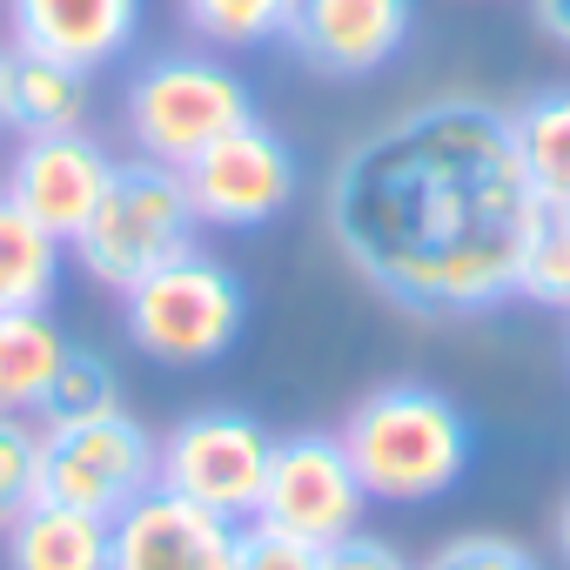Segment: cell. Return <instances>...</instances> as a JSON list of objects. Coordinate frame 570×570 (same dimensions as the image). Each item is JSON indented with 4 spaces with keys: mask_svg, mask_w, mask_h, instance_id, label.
Masks as SVG:
<instances>
[{
    "mask_svg": "<svg viewBox=\"0 0 570 570\" xmlns=\"http://www.w3.org/2000/svg\"><path fill=\"white\" fill-rule=\"evenodd\" d=\"M537 188L510 115L436 95L370 128L330 175V235L343 262L410 316H483L517 296V255Z\"/></svg>",
    "mask_w": 570,
    "mask_h": 570,
    "instance_id": "6da1fadb",
    "label": "cell"
},
{
    "mask_svg": "<svg viewBox=\"0 0 570 570\" xmlns=\"http://www.w3.org/2000/svg\"><path fill=\"white\" fill-rule=\"evenodd\" d=\"M336 436H343L370 503H396V510L450 497L470 476V456H476L470 416L430 383H383V390H370Z\"/></svg>",
    "mask_w": 570,
    "mask_h": 570,
    "instance_id": "7a4b0ae2",
    "label": "cell"
},
{
    "mask_svg": "<svg viewBox=\"0 0 570 570\" xmlns=\"http://www.w3.org/2000/svg\"><path fill=\"white\" fill-rule=\"evenodd\" d=\"M121 330L161 370H208L242 343L248 289L222 255L195 242L175 262H161L155 275H141L135 289H121Z\"/></svg>",
    "mask_w": 570,
    "mask_h": 570,
    "instance_id": "3957f363",
    "label": "cell"
},
{
    "mask_svg": "<svg viewBox=\"0 0 570 570\" xmlns=\"http://www.w3.org/2000/svg\"><path fill=\"white\" fill-rule=\"evenodd\" d=\"M255 121V88L215 48H161L121 88V128L135 155L161 168H188L208 141Z\"/></svg>",
    "mask_w": 570,
    "mask_h": 570,
    "instance_id": "277c9868",
    "label": "cell"
},
{
    "mask_svg": "<svg viewBox=\"0 0 570 570\" xmlns=\"http://www.w3.org/2000/svg\"><path fill=\"white\" fill-rule=\"evenodd\" d=\"M195 235H202V215L188 202L181 168L135 155V161H115V181H108L101 208L88 215V228L68 242V255L88 268V282L121 296L161 262H175L181 248H195Z\"/></svg>",
    "mask_w": 570,
    "mask_h": 570,
    "instance_id": "5b68a950",
    "label": "cell"
},
{
    "mask_svg": "<svg viewBox=\"0 0 570 570\" xmlns=\"http://www.w3.org/2000/svg\"><path fill=\"white\" fill-rule=\"evenodd\" d=\"M155 456H161L155 430L135 423L128 410L41 423V497L115 523L135 497L155 490Z\"/></svg>",
    "mask_w": 570,
    "mask_h": 570,
    "instance_id": "8992f818",
    "label": "cell"
},
{
    "mask_svg": "<svg viewBox=\"0 0 570 570\" xmlns=\"http://www.w3.org/2000/svg\"><path fill=\"white\" fill-rule=\"evenodd\" d=\"M268 456H275V436L262 416L248 410H188L168 436H161V456H155V483L228 517V523H248L255 503H262V483H268Z\"/></svg>",
    "mask_w": 570,
    "mask_h": 570,
    "instance_id": "52a82bcc",
    "label": "cell"
},
{
    "mask_svg": "<svg viewBox=\"0 0 570 570\" xmlns=\"http://www.w3.org/2000/svg\"><path fill=\"white\" fill-rule=\"evenodd\" d=\"M370 517V490L343 450V436L330 430H296V436H275V456H268V483H262V503L248 523H268L282 537H303L316 550L356 537Z\"/></svg>",
    "mask_w": 570,
    "mask_h": 570,
    "instance_id": "ba28073f",
    "label": "cell"
},
{
    "mask_svg": "<svg viewBox=\"0 0 570 570\" xmlns=\"http://www.w3.org/2000/svg\"><path fill=\"white\" fill-rule=\"evenodd\" d=\"M181 181H188V202H195L202 228H235V235H248V228H268L282 208L296 202L303 161H296V148L282 141L268 121H242V128H228L222 141H208V148L181 168Z\"/></svg>",
    "mask_w": 570,
    "mask_h": 570,
    "instance_id": "9c48e42d",
    "label": "cell"
},
{
    "mask_svg": "<svg viewBox=\"0 0 570 570\" xmlns=\"http://www.w3.org/2000/svg\"><path fill=\"white\" fill-rule=\"evenodd\" d=\"M416 35V0H296L289 8V55L323 81H370L383 75Z\"/></svg>",
    "mask_w": 570,
    "mask_h": 570,
    "instance_id": "30bf717a",
    "label": "cell"
},
{
    "mask_svg": "<svg viewBox=\"0 0 570 570\" xmlns=\"http://www.w3.org/2000/svg\"><path fill=\"white\" fill-rule=\"evenodd\" d=\"M115 181V155L108 141H95L88 128H61V135H21V148L0 168V188H8L48 235L75 242L88 228V215L101 208Z\"/></svg>",
    "mask_w": 570,
    "mask_h": 570,
    "instance_id": "8fae6325",
    "label": "cell"
},
{
    "mask_svg": "<svg viewBox=\"0 0 570 570\" xmlns=\"http://www.w3.org/2000/svg\"><path fill=\"white\" fill-rule=\"evenodd\" d=\"M235 537L242 523L155 483L108 523V570H228Z\"/></svg>",
    "mask_w": 570,
    "mask_h": 570,
    "instance_id": "7c38bea8",
    "label": "cell"
},
{
    "mask_svg": "<svg viewBox=\"0 0 570 570\" xmlns=\"http://www.w3.org/2000/svg\"><path fill=\"white\" fill-rule=\"evenodd\" d=\"M0 21L14 48L101 75L141 41L148 0H0Z\"/></svg>",
    "mask_w": 570,
    "mask_h": 570,
    "instance_id": "4fadbf2b",
    "label": "cell"
},
{
    "mask_svg": "<svg viewBox=\"0 0 570 570\" xmlns=\"http://www.w3.org/2000/svg\"><path fill=\"white\" fill-rule=\"evenodd\" d=\"M88 115H95V75L14 48L8 81H0V128H14V135H61V128H88Z\"/></svg>",
    "mask_w": 570,
    "mask_h": 570,
    "instance_id": "5bb4252c",
    "label": "cell"
},
{
    "mask_svg": "<svg viewBox=\"0 0 570 570\" xmlns=\"http://www.w3.org/2000/svg\"><path fill=\"white\" fill-rule=\"evenodd\" d=\"M0 550H8V570H108V517L35 497L0 530Z\"/></svg>",
    "mask_w": 570,
    "mask_h": 570,
    "instance_id": "9a60e30c",
    "label": "cell"
},
{
    "mask_svg": "<svg viewBox=\"0 0 570 570\" xmlns=\"http://www.w3.org/2000/svg\"><path fill=\"white\" fill-rule=\"evenodd\" d=\"M68 242L48 235L8 188H0V316L8 309H55Z\"/></svg>",
    "mask_w": 570,
    "mask_h": 570,
    "instance_id": "2e32d148",
    "label": "cell"
},
{
    "mask_svg": "<svg viewBox=\"0 0 570 570\" xmlns=\"http://www.w3.org/2000/svg\"><path fill=\"white\" fill-rule=\"evenodd\" d=\"M68 336L48 309H8L0 316V410L8 416H41V396L55 370L68 363Z\"/></svg>",
    "mask_w": 570,
    "mask_h": 570,
    "instance_id": "e0dca14e",
    "label": "cell"
},
{
    "mask_svg": "<svg viewBox=\"0 0 570 570\" xmlns=\"http://www.w3.org/2000/svg\"><path fill=\"white\" fill-rule=\"evenodd\" d=\"M510 141L537 202H570V88H537L530 101H517Z\"/></svg>",
    "mask_w": 570,
    "mask_h": 570,
    "instance_id": "ac0fdd59",
    "label": "cell"
},
{
    "mask_svg": "<svg viewBox=\"0 0 570 570\" xmlns=\"http://www.w3.org/2000/svg\"><path fill=\"white\" fill-rule=\"evenodd\" d=\"M517 296L570 316V202H537L523 255H517Z\"/></svg>",
    "mask_w": 570,
    "mask_h": 570,
    "instance_id": "d6986e66",
    "label": "cell"
},
{
    "mask_svg": "<svg viewBox=\"0 0 570 570\" xmlns=\"http://www.w3.org/2000/svg\"><path fill=\"white\" fill-rule=\"evenodd\" d=\"M195 41H208L215 55H242V48H268L289 28L296 0H175Z\"/></svg>",
    "mask_w": 570,
    "mask_h": 570,
    "instance_id": "ffe728a7",
    "label": "cell"
},
{
    "mask_svg": "<svg viewBox=\"0 0 570 570\" xmlns=\"http://www.w3.org/2000/svg\"><path fill=\"white\" fill-rule=\"evenodd\" d=\"M121 410V376L101 350H68V363L55 370L48 396H41V423H75V416H101Z\"/></svg>",
    "mask_w": 570,
    "mask_h": 570,
    "instance_id": "44dd1931",
    "label": "cell"
},
{
    "mask_svg": "<svg viewBox=\"0 0 570 570\" xmlns=\"http://www.w3.org/2000/svg\"><path fill=\"white\" fill-rule=\"evenodd\" d=\"M41 497V430L0 410V530Z\"/></svg>",
    "mask_w": 570,
    "mask_h": 570,
    "instance_id": "7402d4cb",
    "label": "cell"
},
{
    "mask_svg": "<svg viewBox=\"0 0 570 570\" xmlns=\"http://www.w3.org/2000/svg\"><path fill=\"white\" fill-rule=\"evenodd\" d=\"M423 570H543L517 537H490V530H470V537H450Z\"/></svg>",
    "mask_w": 570,
    "mask_h": 570,
    "instance_id": "603a6c76",
    "label": "cell"
},
{
    "mask_svg": "<svg viewBox=\"0 0 570 570\" xmlns=\"http://www.w3.org/2000/svg\"><path fill=\"white\" fill-rule=\"evenodd\" d=\"M228 570H323V550L303 543V537H282L268 523H248L235 537V563Z\"/></svg>",
    "mask_w": 570,
    "mask_h": 570,
    "instance_id": "cb8c5ba5",
    "label": "cell"
},
{
    "mask_svg": "<svg viewBox=\"0 0 570 570\" xmlns=\"http://www.w3.org/2000/svg\"><path fill=\"white\" fill-rule=\"evenodd\" d=\"M530 21L543 28V41L570 48V0H530Z\"/></svg>",
    "mask_w": 570,
    "mask_h": 570,
    "instance_id": "d4e9b609",
    "label": "cell"
},
{
    "mask_svg": "<svg viewBox=\"0 0 570 570\" xmlns=\"http://www.w3.org/2000/svg\"><path fill=\"white\" fill-rule=\"evenodd\" d=\"M557 550H563V563H570V490H563V503H557Z\"/></svg>",
    "mask_w": 570,
    "mask_h": 570,
    "instance_id": "484cf974",
    "label": "cell"
},
{
    "mask_svg": "<svg viewBox=\"0 0 570 570\" xmlns=\"http://www.w3.org/2000/svg\"><path fill=\"white\" fill-rule=\"evenodd\" d=\"M8 61H14V41H0V81H8Z\"/></svg>",
    "mask_w": 570,
    "mask_h": 570,
    "instance_id": "4316f807",
    "label": "cell"
},
{
    "mask_svg": "<svg viewBox=\"0 0 570 570\" xmlns=\"http://www.w3.org/2000/svg\"><path fill=\"white\" fill-rule=\"evenodd\" d=\"M563 356H570V343H563Z\"/></svg>",
    "mask_w": 570,
    "mask_h": 570,
    "instance_id": "83f0119b",
    "label": "cell"
}]
</instances>
